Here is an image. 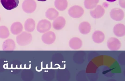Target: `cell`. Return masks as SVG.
Listing matches in <instances>:
<instances>
[{"label": "cell", "instance_id": "obj_1", "mask_svg": "<svg viewBox=\"0 0 125 81\" xmlns=\"http://www.w3.org/2000/svg\"><path fill=\"white\" fill-rule=\"evenodd\" d=\"M17 43L21 46H25L30 44L32 40L31 34L25 31H23L17 37Z\"/></svg>", "mask_w": 125, "mask_h": 81}, {"label": "cell", "instance_id": "obj_2", "mask_svg": "<svg viewBox=\"0 0 125 81\" xmlns=\"http://www.w3.org/2000/svg\"><path fill=\"white\" fill-rule=\"evenodd\" d=\"M22 7L23 10L26 13H32L37 8V4L34 0H24L23 1Z\"/></svg>", "mask_w": 125, "mask_h": 81}, {"label": "cell", "instance_id": "obj_3", "mask_svg": "<svg viewBox=\"0 0 125 81\" xmlns=\"http://www.w3.org/2000/svg\"><path fill=\"white\" fill-rule=\"evenodd\" d=\"M69 15L71 18H81L84 14V10L83 8L78 5L71 7L68 10Z\"/></svg>", "mask_w": 125, "mask_h": 81}, {"label": "cell", "instance_id": "obj_4", "mask_svg": "<svg viewBox=\"0 0 125 81\" xmlns=\"http://www.w3.org/2000/svg\"><path fill=\"white\" fill-rule=\"evenodd\" d=\"M51 28V22L46 19H43L39 22L37 26V30L40 33H44L48 31Z\"/></svg>", "mask_w": 125, "mask_h": 81}, {"label": "cell", "instance_id": "obj_5", "mask_svg": "<svg viewBox=\"0 0 125 81\" xmlns=\"http://www.w3.org/2000/svg\"><path fill=\"white\" fill-rule=\"evenodd\" d=\"M110 17L113 20L116 21H121L124 17V11L119 8H114L110 13Z\"/></svg>", "mask_w": 125, "mask_h": 81}, {"label": "cell", "instance_id": "obj_6", "mask_svg": "<svg viewBox=\"0 0 125 81\" xmlns=\"http://www.w3.org/2000/svg\"><path fill=\"white\" fill-rule=\"evenodd\" d=\"M41 39L45 44L50 45L54 42L56 40V35L52 31H47L42 35Z\"/></svg>", "mask_w": 125, "mask_h": 81}, {"label": "cell", "instance_id": "obj_7", "mask_svg": "<svg viewBox=\"0 0 125 81\" xmlns=\"http://www.w3.org/2000/svg\"><path fill=\"white\" fill-rule=\"evenodd\" d=\"M107 45L109 50L117 51L119 50L121 46L120 41L115 38H111L107 41Z\"/></svg>", "mask_w": 125, "mask_h": 81}, {"label": "cell", "instance_id": "obj_8", "mask_svg": "<svg viewBox=\"0 0 125 81\" xmlns=\"http://www.w3.org/2000/svg\"><path fill=\"white\" fill-rule=\"evenodd\" d=\"M19 0H0V3L7 10H12L17 8L19 4Z\"/></svg>", "mask_w": 125, "mask_h": 81}, {"label": "cell", "instance_id": "obj_9", "mask_svg": "<svg viewBox=\"0 0 125 81\" xmlns=\"http://www.w3.org/2000/svg\"><path fill=\"white\" fill-rule=\"evenodd\" d=\"M90 15L91 17L95 19H98L102 18L105 13V10L101 5H97L95 9L91 10L90 12Z\"/></svg>", "mask_w": 125, "mask_h": 81}, {"label": "cell", "instance_id": "obj_10", "mask_svg": "<svg viewBox=\"0 0 125 81\" xmlns=\"http://www.w3.org/2000/svg\"><path fill=\"white\" fill-rule=\"evenodd\" d=\"M66 23V22L64 18L63 17H58L53 21V28L56 30H60L64 27Z\"/></svg>", "mask_w": 125, "mask_h": 81}, {"label": "cell", "instance_id": "obj_11", "mask_svg": "<svg viewBox=\"0 0 125 81\" xmlns=\"http://www.w3.org/2000/svg\"><path fill=\"white\" fill-rule=\"evenodd\" d=\"M114 34L117 37H121L125 35V25L119 23L115 25L113 29Z\"/></svg>", "mask_w": 125, "mask_h": 81}, {"label": "cell", "instance_id": "obj_12", "mask_svg": "<svg viewBox=\"0 0 125 81\" xmlns=\"http://www.w3.org/2000/svg\"><path fill=\"white\" fill-rule=\"evenodd\" d=\"M83 45L82 41L77 37L72 38L69 42V45L71 48L74 50H77L80 49Z\"/></svg>", "mask_w": 125, "mask_h": 81}, {"label": "cell", "instance_id": "obj_13", "mask_svg": "<svg viewBox=\"0 0 125 81\" xmlns=\"http://www.w3.org/2000/svg\"><path fill=\"white\" fill-rule=\"evenodd\" d=\"M92 38L93 40L95 43L100 44L102 43L104 40L105 36L101 31L96 30L93 33Z\"/></svg>", "mask_w": 125, "mask_h": 81}, {"label": "cell", "instance_id": "obj_14", "mask_svg": "<svg viewBox=\"0 0 125 81\" xmlns=\"http://www.w3.org/2000/svg\"><path fill=\"white\" fill-rule=\"evenodd\" d=\"M78 28L81 33L85 35L91 31V25L90 23L87 22H83L80 24Z\"/></svg>", "mask_w": 125, "mask_h": 81}, {"label": "cell", "instance_id": "obj_15", "mask_svg": "<svg viewBox=\"0 0 125 81\" xmlns=\"http://www.w3.org/2000/svg\"><path fill=\"white\" fill-rule=\"evenodd\" d=\"M23 26L20 22H15L12 24L10 27V30L13 35H18L20 34L23 30Z\"/></svg>", "mask_w": 125, "mask_h": 81}, {"label": "cell", "instance_id": "obj_16", "mask_svg": "<svg viewBox=\"0 0 125 81\" xmlns=\"http://www.w3.org/2000/svg\"><path fill=\"white\" fill-rule=\"evenodd\" d=\"M68 3L67 0H55L54 6L58 10L63 11L66 10L68 7Z\"/></svg>", "mask_w": 125, "mask_h": 81}, {"label": "cell", "instance_id": "obj_17", "mask_svg": "<svg viewBox=\"0 0 125 81\" xmlns=\"http://www.w3.org/2000/svg\"><path fill=\"white\" fill-rule=\"evenodd\" d=\"M16 48L15 42L11 39H8L5 41L3 44L2 49L5 51L14 50Z\"/></svg>", "mask_w": 125, "mask_h": 81}, {"label": "cell", "instance_id": "obj_18", "mask_svg": "<svg viewBox=\"0 0 125 81\" xmlns=\"http://www.w3.org/2000/svg\"><path fill=\"white\" fill-rule=\"evenodd\" d=\"M35 28V22L34 20L29 18L25 21L24 23V29L28 32H32Z\"/></svg>", "mask_w": 125, "mask_h": 81}, {"label": "cell", "instance_id": "obj_19", "mask_svg": "<svg viewBox=\"0 0 125 81\" xmlns=\"http://www.w3.org/2000/svg\"><path fill=\"white\" fill-rule=\"evenodd\" d=\"M59 16V12L54 8L48 9L46 12V17L48 19L53 20Z\"/></svg>", "mask_w": 125, "mask_h": 81}, {"label": "cell", "instance_id": "obj_20", "mask_svg": "<svg viewBox=\"0 0 125 81\" xmlns=\"http://www.w3.org/2000/svg\"><path fill=\"white\" fill-rule=\"evenodd\" d=\"M99 0H85L84 5L86 9L91 10L97 6Z\"/></svg>", "mask_w": 125, "mask_h": 81}, {"label": "cell", "instance_id": "obj_21", "mask_svg": "<svg viewBox=\"0 0 125 81\" xmlns=\"http://www.w3.org/2000/svg\"><path fill=\"white\" fill-rule=\"evenodd\" d=\"M10 34L9 29L5 26H0V38L6 39L10 36Z\"/></svg>", "mask_w": 125, "mask_h": 81}, {"label": "cell", "instance_id": "obj_22", "mask_svg": "<svg viewBox=\"0 0 125 81\" xmlns=\"http://www.w3.org/2000/svg\"><path fill=\"white\" fill-rule=\"evenodd\" d=\"M119 6H120L122 8H125V0H119Z\"/></svg>", "mask_w": 125, "mask_h": 81}, {"label": "cell", "instance_id": "obj_23", "mask_svg": "<svg viewBox=\"0 0 125 81\" xmlns=\"http://www.w3.org/2000/svg\"><path fill=\"white\" fill-rule=\"evenodd\" d=\"M106 0L108 1L109 2H114V1H115L117 0Z\"/></svg>", "mask_w": 125, "mask_h": 81}, {"label": "cell", "instance_id": "obj_24", "mask_svg": "<svg viewBox=\"0 0 125 81\" xmlns=\"http://www.w3.org/2000/svg\"><path fill=\"white\" fill-rule=\"evenodd\" d=\"M38 1H46V0H37Z\"/></svg>", "mask_w": 125, "mask_h": 81}, {"label": "cell", "instance_id": "obj_25", "mask_svg": "<svg viewBox=\"0 0 125 81\" xmlns=\"http://www.w3.org/2000/svg\"></svg>", "mask_w": 125, "mask_h": 81}, {"label": "cell", "instance_id": "obj_26", "mask_svg": "<svg viewBox=\"0 0 125 81\" xmlns=\"http://www.w3.org/2000/svg\"></svg>", "mask_w": 125, "mask_h": 81}]
</instances>
